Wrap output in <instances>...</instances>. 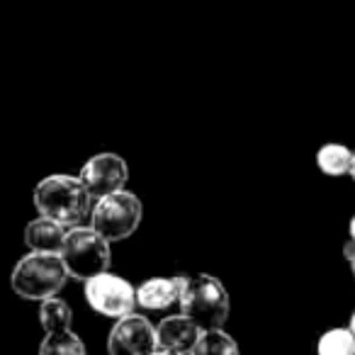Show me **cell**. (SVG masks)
Masks as SVG:
<instances>
[{
    "label": "cell",
    "mask_w": 355,
    "mask_h": 355,
    "mask_svg": "<svg viewBox=\"0 0 355 355\" xmlns=\"http://www.w3.org/2000/svg\"><path fill=\"white\" fill-rule=\"evenodd\" d=\"M32 200L40 217L51 219L66 229L80 227L83 219L90 217V207H93V198L83 188L80 178L69 173L42 178L32 193Z\"/></svg>",
    "instance_id": "obj_1"
},
{
    "label": "cell",
    "mask_w": 355,
    "mask_h": 355,
    "mask_svg": "<svg viewBox=\"0 0 355 355\" xmlns=\"http://www.w3.org/2000/svg\"><path fill=\"white\" fill-rule=\"evenodd\" d=\"M178 304H180V314L193 319L202 331L224 329L232 309L227 287L222 285V280L207 272L185 275Z\"/></svg>",
    "instance_id": "obj_2"
},
{
    "label": "cell",
    "mask_w": 355,
    "mask_h": 355,
    "mask_svg": "<svg viewBox=\"0 0 355 355\" xmlns=\"http://www.w3.org/2000/svg\"><path fill=\"white\" fill-rule=\"evenodd\" d=\"M69 280L71 275L59 253L37 251L22 256L10 275V285L15 295L30 302H44L49 297H59Z\"/></svg>",
    "instance_id": "obj_3"
},
{
    "label": "cell",
    "mask_w": 355,
    "mask_h": 355,
    "mask_svg": "<svg viewBox=\"0 0 355 355\" xmlns=\"http://www.w3.org/2000/svg\"><path fill=\"white\" fill-rule=\"evenodd\" d=\"M61 261L73 280H90L100 272L110 270L112 263V248L105 236H100L93 227H71L66 229L64 246H61Z\"/></svg>",
    "instance_id": "obj_4"
},
{
    "label": "cell",
    "mask_w": 355,
    "mask_h": 355,
    "mask_svg": "<svg viewBox=\"0 0 355 355\" xmlns=\"http://www.w3.org/2000/svg\"><path fill=\"white\" fill-rule=\"evenodd\" d=\"M144 219V205L129 190H117L95 200L90 207V227L110 243L124 241L139 229Z\"/></svg>",
    "instance_id": "obj_5"
},
{
    "label": "cell",
    "mask_w": 355,
    "mask_h": 355,
    "mask_svg": "<svg viewBox=\"0 0 355 355\" xmlns=\"http://www.w3.org/2000/svg\"><path fill=\"white\" fill-rule=\"evenodd\" d=\"M85 300L95 314H103L107 319H122L134 314L137 309V287L122 275L114 272H100V275L85 280L83 285Z\"/></svg>",
    "instance_id": "obj_6"
},
{
    "label": "cell",
    "mask_w": 355,
    "mask_h": 355,
    "mask_svg": "<svg viewBox=\"0 0 355 355\" xmlns=\"http://www.w3.org/2000/svg\"><path fill=\"white\" fill-rule=\"evenodd\" d=\"M78 178L90 198L100 200L110 193L124 190L129 180V166L119 153H95L83 163Z\"/></svg>",
    "instance_id": "obj_7"
},
{
    "label": "cell",
    "mask_w": 355,
    "mask_h": 355,
    "mask_svg": "<svg viewBox=\"0 0 355 355\" xmlns=\"http://www.w3.org/2000/svg\"><path fill=\"white\" fill-rule=\"evenodd\" d=\"M158 350L156 326L141 314H127L114 321L107 336L110 355H153Z\"/></svg>",
    "instance_id": "obj_8"
},
{
    "label": "cell",
    "mask_w": 355,
    "mask_h": 355,
    "mask_svg": "<svg viewBox=\"0 0 355 355\" xmlns=\"http://www.w3.org/2000/svg\"><path fill=\"white\" fill-rule=\"evenodd\" d=\"M200 334H202V329H200L193 319H188L185 314L163 316L156 326L158 348L175 350V353H190L193 345L198 343Z\"/></svg>",
    "instance_id": "obj_9"
},
{
    "label": "cell",
    "mask_w": 355,
    "mask_h": 355,
    "mask_svg": "<svg viewBox=\"0 0 355 355\" xmlns=\"http://www.w3.org/2000/svg\"><path fill=\"white\" fill-rule=\"evenodd\" d=\"M185 275H173V277H148L137 287V306L146 311H163L171 309L178 300H180V290H183Z\"/></svg>",
    "instance_id": "obj_10"
},
{
    "label": "cell",
    "mask_w": 355,
    "mask_h": 355,
    "mask_svg": "<svg viewBox=\"0 0 355 355\" xmlns=\"http://www.w3.org/2000/svg\"><path fill=\"white\" fill-rule=\"evenodd\" d=\"M66 239V227L51 222L46 217L32 219L25 227V243L30 251L37 253H61Z\"/></svg>",
    "instance_id": "obj_11"
},
{
    "label": "cell",
    "mask_w": 355,
    "mask_h": 355,
    "mask_svg": "<svg viewBox=\"0 0 355 355\" xmlns=\"http://www.w3.org/2000/svg\"><path fill=\"white\" fill-rule=\"evenodd\" d=\"M350 161H353V151L343 144H324V146L316 151V166L324 175L338 178L348 175Z\"/></svg>",
    "instance_id": "obj_12"
},
{
    "label": "cell",
    "mask_w": 355,
    "mask_h": 355,
    "mask_svg": "<svg viewBox=\"0 0 355 355\" xmlns=\"http://www.w3.org/2000/svg\"><path fill=\"white\" fill-rule=\"evenodd\" d=\"M73 311L61 297H49L40 302V324L44 334H56V331H69Z\"/></svg>",
    "instance_id": "obj_13"
},
{
    "label": "cell",
    "mask_w": 355,
    "mask_h": 355,
    "mask_svg": "<svg viewBox=\"0 0 355 355\" xmlns=\"http://www.w3.org/2000/svg\"><path fill=\"white\" fill-rule=\"evenodd\" d=\"M188 355H241L239 343L224 329L202 331Z\"/></svg>",
    "instance_id": "obj_14"
},
{
    "label": "cell",
    "mask_w": 355,
    "mask_h": 355,
    "mask_svg": "<svg viewBox=\"0 0 355 355\" xmlns=\"http://www.w3.org/2000/svg\"><path fill=\"white\" fill-rule=\"evenodd\" d=\"M40 355H88V350H85L83 338L69 329L46 334L40 343Z\"/></svg>",
    "instance_id": "obj_15"
},
{
    "label": "cell",
    "mask_w": 355,
    "mask_h": 355,
    "mask_svg": "<svg viewBox=\"0 0 355 355\" xmlns=\"http://www.w3.org/2000/svg\"><path fill=\"white\" fill-rule=\"evenodd\" d=\"M316 355H355V336L350 329L336 326L319 336Z\"/></svg>",
    "instance_id": "obj_16"
},
{
    "label": "cell",
    "mask_w": 355,
    "mask_h": 355,
    "mask_svg": "<svg viewBox=\"0 0 355 355\" xmlns=\"http://www.w3.org/2000/svg\"><path fill=\"white\" fill-rule=\"evenodd\" d=\"M343 253H345V261H348L350 270H353V275H355V243H353V241H348V243H345Z\"/></svg>",
    "instance_id": "obj_17"
},
{
    "label": "cell",
    "mask_w": 355,
    "mask_h": 355,
    "mask_svg": "<svg viewBox=\"0 0 355 355\" xmlns=\"http://www.w3.org/2000/svg\"><path fill=\"white\" fill-rule=\"evenodd\" d=\"M348 234H350V241L355 243V217L350 219V224H348Z\"/></svg>",
    "instance_id": "obj_18"
},
{
    "label": "cell",
    "mask_w": 355,
    "mask_h": 355,
    "mask_svg": "<svg viewBox=\"0 0 355 355\" xmlns=\"http://www.w3.org/2000/svg\"><path fill=\"white\" fill-rule=\"evenodd\" d=\"M153 355H188V353H175V350H161V348H158Z\"/></svg>",
    "instance_id": "obj_19"
},
{
    "label": "cell",
    "mask_w": 355,
    "mask_h": 355,
    "mask_svg": "<svg viewBox=\"0 0 355 355\" xmlns=\"http://www.w3.org/2000/svg\"><path fill=\"white\" fill-rule=\"evenodd\" d=\"M348 175L355 180V153H353V161H350V171H348Z\"/></svg>",
    "instance_id": "obj_20"
},
{
    "label": "cell",
    "mask_w": 355,
    "mask_h": 355,
    "mask_svg": "<svg viewBox=\"0 0 355 355\" xmlns=\"http://www.w3.org/2000/svg\"><path fill=\"white\" fill-rule=\"evenodd\" d=\"M348 329L353 331V336H355V311L350 314V324H348Z\"/></svg>",
    "instance_id": "obj_21"
}]
</instances>
